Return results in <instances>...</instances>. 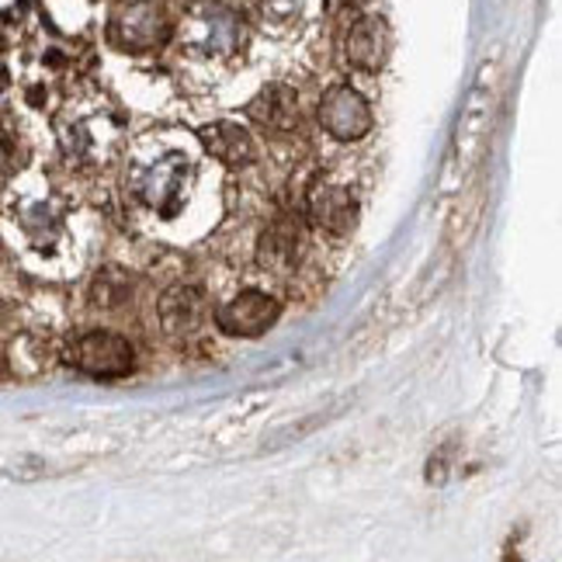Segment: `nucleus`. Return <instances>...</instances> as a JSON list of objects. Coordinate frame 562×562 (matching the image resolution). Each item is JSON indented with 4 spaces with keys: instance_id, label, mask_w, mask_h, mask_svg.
Instances as JSON below:
<instances>
[{
    "instance_id": "1",
    "label": "nucleus",
    "mask_w": 562,
    "mask_h": 562,
    "mask_svg": "<svg viewBox=\"0 0 562 562\" xmlns=\"http://www.w3.org/2000/svg\"><path fill=\"white\" fill-rule=\"evenodd\" d=\"M194 181H199V157L191 154V146L170 139H146L128 157L125 199L139 215L160 223H178L194 205Z\"/></svg>"
},
{
    "instance_id": "2",
    "label": "nucleus",
    "mask_w": 562,
    "mask_h": 562,
    "mask_svg": "<svg viewBox=\"0 0 562 562\" xmlns=\"http://www.w3.org/2000/svg\"><path fill=\"white\" fill-rule=\"evenodd\" d=\"M244 18L236 14L233 8L223 4H202L194 8L184 25H181V46L199 53V56H212V59H223L233 56L236 49L244 46Z\"/></svg>"
},
{
    "instance_id": "3",
    "label": "nucleus",
    "mask_w": 562,
    "mask_h": 562,
    "mask_svg": "<svg viewBox=\"0 0 562 562\" xmlns=\"http://www.w3.org/2000/svg\"><path fill=\"white\" fill-rule=\"evenodd\" d=\"M302 220H306L310 229L334 236V240H344V236H351V229L358 226L355 191L337 178H316L306 188V199H302Z\"/></svg>"
},
{
    "instance_id": "4",
    "label": "nucleus",
    "mask_w": 562,
    "mask_h": 562,
    "mask_svg": "<svg viewBox=\"0 0 562 562\" xmlns=\"http://www.w3.org/2000/svg\"><path fill=\"white\" fill-rule=\"evenodd\" d=\"M67 361L91 379H125L136 364V351L115 330H91L70 344Z\"/></svg>"
},
{
    "instance_id": "5",
    "label": "nucleus",
    "mask_w": 562,
    "mask_h": 562,
    "mask_svg": "<svg viewBox=\"0 0 562 562\" xmlns=\"http://www.w3.org/2000/svg\"><path fill=\"white\" fill-rule=\"evenodd\" d=\"M302 257H306V220L295 212H278L257 236V265L271 274H292Z\"/></svg>"
},
{
    "instance_id": "6",
    "label": "nucleus",
    "mask_w": 562,
    "mask_h": 562,
    "mask_svg": "<svg viewBox=\"0 0 562 562\" xmlns=\"http://www.w3.org/2000/svg\"><path fill=\"white\" fill-rule=\"evenodd\" d=\"M108 38L125 53H146L167 38V14L157 0H125L112 14Z\"/></svg>"
},
{
    "instance_id": "7",
    "label": "nucleus",
    "mask_w": 562,
    "mask_h": 562,
    "mask_svg": "<svg viewBox=\"0 0 562 562\" xmlns=\"http://www.w3.org/2000/svg\"><path fill=\"white\" fill-rule=\"evenodd\" d=\"M278 316H281V299H274L271 292H261V289H247L215 310V327H220L226 337L250 340V337L268 334L278 323Z\"/></svg>"
},
{
    "instance_id": "8",
    "label": "nucleus",
    "mask_w": 562,
    "mask_h": 562,
    "mask_svg": "<svg viewBox=\"0 0 562 562\" xmlns=\"http://www.w3.org/2000/svg\"><path fill=\"white\" fill-rule=\"evenodd\" d=\"M319 125L323 133L340 143H358L372 133V108L355 88L337 83L319 101Z\"/></svg>"
},
{
    "instance_id": "9",
    "label": "nucleus",
    "mask_w": 562,
    "mask_h": 562,
    "mask_svg": "<svg viewBox=\"0 0 562 562\" xmlns=\"http://www.w3.org/2000/svg\"><path fill=\"white\" fill-rule=\"evenodd\" d=\"M160 330L175 340L199 334L209 319V295L199 285H170L157 302Z\"/></svg>"
},
{
    "instance_id": "10",
    "label": "nucleus",
    "mask_w": 562,
    "mask_h": 562,
    "mask_svg": "<svg viewBox=\"0 0 562 562\" xmlns=\"http://www.w3.org/2000/svg\"><path fill=\"white\" fill-rule=\"evenodd\" d=\"M389 53V29L379 14H364L348 29V38H344V56L355 70L361 74H379Z\"/></svg>"
},
{
    "instance_id": "11",
    "label": "nucleus",
    "mask_w": 562,
    "mask_h": 562,
    "mask_svg": "<svg viewBox=\"0 0 562 562\" xmlns=\"http://www.w3.org/2000/svg\"><path fill=\"white\" fill-rule=\"evenodd\" d=\"M202 146H205L209 157H215L226 167H247L257 160L254 136L236 122H215V125L202 128Z\"/></svg>"
},
{
    "instance_id": "12",
    "label": "nucleus",
    "mask_w": 562,
    "mask_h": 562,
    "mask_svg": "<svg viewBox=\"0 0 562 562\" xmlns=\"http://www.w3.org/2000/svg\"><path fill=\"white\" fill-rule=\"evenodd\" d=\"M247 119L271 133H292L299 125V98L285 83H271L247 104Z\"/></svg>"
},
{
    "instance_id": "13",
    "label": "nucleus",
    "mask_w": 562,
    "mask_h": 562,
    "mask_svg": "<svg viewBox=\"0 0 562 562\" xmlns=\"http://www.w3.org/2000/svg\"><path fill=\"white\" fill-rule=\"evenodd\" d=\"M136 292V281L125 268H101L94 278H91V289H88V299L91 306L101 310V313H115L122 306H128V299Z\"/></svg>"
},
{
    "instance_id": "14",
    "label": "nucleus",
    "mask_w": 562,
    "mask_h": 562,
    "mask_svg": "<svg viewBox=\"0 0 562 562\" xmlns=\"http://www.w3.org/2000/svg\"><path fill=\"white\" fill-rule=\"evenodd\" d=\"M21 229L32 244H53L63 236V209L56 202H32L21 212Z\"/></svg>"
},
{
    "instance_id": "15",
    "label": "nucleus",
    "mask_w": 562,
    "mask_h": 562,
    "mask_svg": "<svg viewBox=\"0 0 562 562\" xmlns=\"http://www.w3.org/2000/svg\"><path fill=\"white\" fill-rule=\"evenodd\" d=\"M302 4H306V0H261V11L271 21H292L299 18Z\"/></svg>"
}]
</instances>
